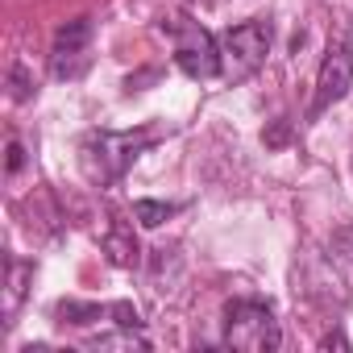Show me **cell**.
Returning <instances> with one entry per match:
<instances>
[{
	"label": "cell",
	"instance_id": "6da1fadb",
	"mask_svg": "<svg viewBox=\"0 0 353 353\" xmlns=\"http://www.w3.org/2000/svg\"><path fill=\"white\" fill-rule=\"evenodd\" d=\"M141 150H150V133H117V129H100L88 133L79 145V162L92 183H117L121 174L141 158Z\"/></svg>",
	"mask_w": 353,
	"mask_h": 353
},
{
	"label": "cell",
	"instance_id": "7a4b0ae2",
	"mask_svg": "<svg viewBox=\"0 0 353 353\" xmlns=\"http://www.w3.org/2000/svg\"><path fill=\"white\" fill-rule=\"evenodd\" d=\"M225 345L241 353H274L283 345V328L262 299H233L225 307Z\"/></svg>",
	"mask_w": 353,
	"mask_h": 353
},
{
	"label": "cell",
	"instance_id": "3957f363",
	"mask_svg": "<svg viewBox=\"0 0 353 353\" xmlns=\"http://www.w3.org/2000/svg\"><path fill=\"white\" fill-rule=\"evenodd\" d=\"M170 34H174V63L188 79H212L225 71L221 63V42L192 17H179L170 21Z\"/></svg>",
	"mask_w": 353,
	"mask_h": 353
},
{
	"label": "cell",
	"instance_id": "277c9868",
	"mask_svg": "<svg viewBox=\"0 0 353 353\" xmlns=\"http://www.w3.org/2000/svg\"><path fill=\"white\" fill-rule=\"evenodd\" d=\"M266 54H270V26L266 21H241V26L225 30V38H221V63H225L221 75L245 79L266 63Z\"/></svg>",
	"mask_w": 353,
	"mask_h": 353
},
{
	"label": "cell",
	"instance_id": "5b68a950",
	"mask_svg": "<svg viewBox=\"0 0 353 353\" xmlns=\"http://www.w3.org/2000/svg\"><path fill=\"white\" fill-rule=\"evenodd\" d=\"M353 88V54L345 42L328 46L324 63H320V75H316V96H312V108H307V121H316L320 112H328L332 104H341Z\"/></svg>",
	"mask_w": 353,
	"mask_h": 353
},
{
	"label": "cell",
	"instance_id": "8992f818",
	"mask_svg": "<svg viewBox=\"0 0 353 353\" xmlns=\"http://www.w3.org/2000/svg\"><path fill=\"white\" fill-rule=\"evenodd\" d=\"M88 46H92V21L75 17L54 34V50H50V71L54 79H75L88 67Z\"/></svg>",
	"mask_w": 353,
	"mask_h": 353
},
{
	"label": "cell",
	"instance_id": "52a82bcc",
	"mask_svg": "<svg viewBox=\"0 0 353 353\" xmlns=\"http://www.w3.org/2000/svg\"><path fill=\"white\" fill-rule=\"evenodd\" d=\"M104 250L117 266H137V237L129 233V225H112L104 237Z\"/></svg>",
	"mask_w": 353,
	"mask_h": 353
},
{
	"label": "cell",
	"instance_id": "ba28073f",
	"mask_svg": "<svg viewBox=\"0 0 353 353\" xmlns=\"http://www.w3.org/2000/svg\"><path fill=\"white\" fill-rule=\"evenodd\" d=\"M34 279V262H9V283H5V316H13L26 299V283Z\"/></svg>",
	"mask_w": 353,
	"mask_h": 353
},
{
	"label": "cell",
	"instance_id": "9c48e42d",
	"mask_svg": "<svg viewBox=\"0 0 353 353\" xmlns=\"http://www.w3.org/2000/svg\"><path fill=\"white\" fill-rule=\"evenodd\" d=\"M170 212H174V208H170V204H162V200H137V204H133V216H137L145 229H158Z\"/></svg>",
	"mask_w": 353,
	"mask_h": 353
},
{
	"label": "cell",
	"instance_id": "30bf717a",
	"mask_svg": "<svg viewBox=\"0 0 353 353\" xmlns=\"http://www.w3.org/2000/svg\"><path fill=\"white\" fill-rule=\"evenodd\" d=\"M21 162H26V150H21V141L13 137V141H9V174H17Z\"/></svg>",
	"mask_w": 353,
	"mask_h": 353
},
{
	"label": "cell",
	"instance_id": "8fae6325",
	"mask_svg": "<svg viewBox=\"0 0 353 353\" xmlns=\"http://www.w3.org/2000/svg\"><path fill=\"white\" fill-rule=\"evenodd\" d=\"M336 241H341V250H345V254H349V262H353V229H345Z\"/></svg>",
	"mask_w": 353,
	"mask_h": 353
},
{
	"label": "cell",
	"instance_id": "7c38bea8",
	"mask_svg": "<svg viewBox=\"0 0 353 353\" xmlns=\"http://www.w3.org/2000/svg\"><path fill=\"white\" fill-rule=\"evenodd\" d=\"M266 141H270V145H279V141H287V125H279V129H274V133H270Z\"/></svg>",
	"mask_w": 353,
	"mask_h": 353
},
{
	"label": "cell",
	"instance_id": "4fadbf2b",
	"mask_svg": "<svg viewBox=\"0 0 353 353\" xmlns=\"http://www.w3.org/2000/svg\"><path fill=\"white\" fill-rule=\"evenodd\" d=\"M349 42H353V21H349Z\"/></svg>",
	"mask_w": 353,
	"mask_h": 353
}]
</instances>
